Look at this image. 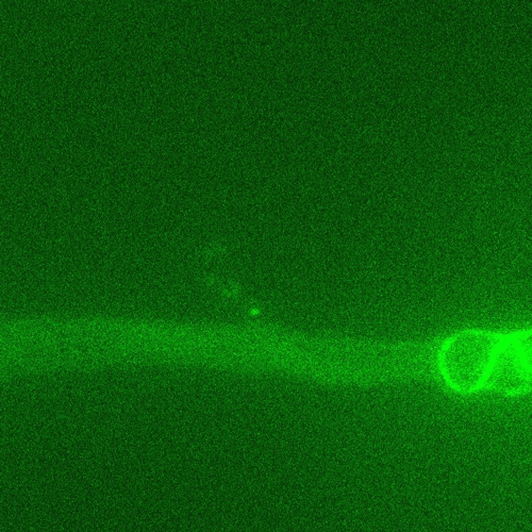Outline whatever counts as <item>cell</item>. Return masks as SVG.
Returning a JSON list of instances; mask_svg holds the SVG:
<instances>
[{
    "instance_id": "1",
    "label": "cell",
    "mask_w": 532,
    "mask_h": 532,
    "mask_svg": "<svg viewBox=\"0 0 532 532\" xmlns=\"http://www.w3.org/2000/svg\"><path fill=\"white\" fill-rule=\"evenodd\" d=\"M444 381L462 394L483 390L521 395L531 388L530 332L471 330L454 334L438 352Z\"/></svg>"
}]
</instances>
